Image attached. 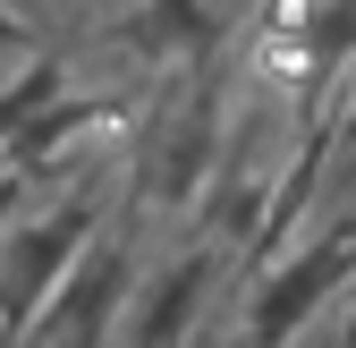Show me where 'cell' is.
<instances>
[{"label": "cell", "mask_w": 356, "mask_h": 348, "mask_svg": "<svg viewBox=\"0 0 356 348\" xmlns=\"http://www.w3.org/2000/svg\"><path fill=\"white\" fill-rule=\"evenodd\" d=\"M94 255V196H68L51 212H26V221L0 238V340H26L34 315L68 289V272Z\"/></svg>", "instance_id": "6da1fadb"}, {"label": "cell", "mask_w": 356, "mask_h": 348, "mask_svg": "<svg viewBox=\"0 0 356 348\" xmlns=\"http://www.w3.org/2000/svg\"><path fill=\"white\" fill-rule=\"evenodd\" d=\"M348 280H356V221H331L314 246H297L289 264H272L254 280V297H246V348H289Z\"/></svg>", "instance_id": "7a4b0ae2"}, {"label": "cell", "mask_w": 356, "mask_h": 348, "mask_svg": "<svg viewBox=\"0 0 356 348\" xmlns=\"http://www.w3.org/2000/svg\"><path fill=\"white\" fill-rule=\"evenodd\" d=\"M212 280H220V246H187V255H170V264H153L127 289V315H119L111 348H187L195 315L212 306Z\"/></svg>", "instance_id": "3957f363"}, {"label": "cell", "mask_w": 356, "mask_h": 348, "mask_svg": "<svg viewBox=\"0 0 356 348\" xmlns=\"http://www.w3.org/2000/svg\"><path fill=\"white\" fill-rule=\"evenodd\" d=\"M127 280H136V264H127V246H94L85 264L68 272V289L51 297V306L34 315L26 348H102L119 340V315H127Z\"/></svg>", "instance_id": "277c9868"}, {"label": "cell", "mask_w": 356, "mask_h": 348, "mask_svg": "<svg viewBox=\"0 0 356 348\" xmlns=\"http://www.w3.org/2000/svg\"><path fill=\"white\" fill-rule=\"evenodd\" d=\"M220 179V102L195 94L161 136H153V161H145V196L153 204H195L204 187Z\"/></svg>", "instance_id": "5b68a950"}, {"label": "cell", "mask_w": 356, "mask_h": 348, "mask_svg": "<svg viewBox=\"0 0 356 348\" xmlns=\"http://www.w3.org/2000/svg\"><path fill=\"white\" fill-rule=\"evenodd\" d=\"M102 119H111V102H94V94H60V102H51V111H42L26 136L9 145V170H17V179L51 170V161H60V145H76L85 127H102Z\"/></svg>", "instance_id": "8992f818"}, {"label": "cell", "mask_w": 356, "mask_h": 348, "mask_svg": "<svg viewBox=\"0 0 356 348\" xmlns=\"http://www.w3.org/2000/svg\"><path fill=\"white\" fill-rule=\"evenodd\" d=\"M60 94H68V68H60V60H34V68H17L9 85H0V153H9Z\"/></svg>", "instance_id": "52a82bcc"}, {"label": "cell", "mask_w": 356, "mask_h": 348, "mask_svg": "<svg viewBox=\"0 0 356 348\" xmlns=\"http://www.w3.org/2000/svg\"><path fill=\"white\" fill-rule=\"evenodd\" d=\"M17 204H26V179H17V170H0V238H9V230H17V221H9V212H17Z\"/></svg>", "instance_id": "ba28073f"}, {"label": "cell", "mask_w": 356, "mask_h": 348, "mask_svg": "<svg viewBox=\"0 0 356 348\" xmlns=\"http://www.w3.org/2000/svg\"><path fill=\"white\" fill-rule=\"evenodd\" d=\"M0 52H26V34H17V26H9V17H0Z\"/></svg>", "instance_id": "9c48e42d"}, {"label": "cell", "mask_w": 356, "mask_h": 348, "mask_svg": "<svg viewBox=\"0 0 356 348\" xmlns=\"http://www.w3.org/2000/svg\"><path fill=\"white\" fill-rule=\"evenodd\" d=\"M348 348H356V280H348Z\"/></svg>", "instance_id": "30bf717a"}, {"label": "cell", "mask_w": 356, "mask_h": 348, "mask_svg": "<svg viewBox=\"0 0 356 348\" xmlns=\"http://www.w3.org/2000/svg\"><path fill=\"white\" fill-rule=\"evenodd\" d=\"M348 102H356V85H348Z\"/></svg>", "instance_id": "8fae6325"}]
</instances>
